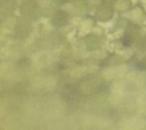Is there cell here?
Masks as SVG:
<instances>
[{"instance_id": "6da1fadb", "label": "cell", "mask_w": 146, "mask_h": 130, "mask_svg": "<svg viewBox=\"0 0 146 130\" xmlns=\"http://www.w3.org/2000/svg\"><path fill=\"white\" fill-rule=\"evenodd\" d=\"M114 14H115V9L113 6V2H108L105 0L99 6H97L95 10V17L99 23L110 22L114 17Z\"/></svg>"}, {"instance_id": "7a4b0ae2", "label": "cell", "mask_w": 146, "mask_h": 130, "mask_svg": "<svg viewBox=\"0 0 146 130\" xmlns=\"http://www.w3.org/2000/svg\"><path fill=\"white\" fill-rule=\"evenodd\" d=\"M139 29H140V25L133 23L132 21L129 23V25L125 27L123 34H122V38H121V41H122V44L125 46V47H131L136 43L137 39L139 38L140 35V32H139Z\"/></svg>"}, {"instance_id": "3957f363", "label": "cell", "mask_w": 146, "mask_h": 130, "mask_svg": "<svg viewBox=\"0 0 146 130\" xmlns=\"http://www.w3.org/2000/svg\"><path fill=\"white\" fill-rule=\"evenodd\" d=\"M97 24V19H96V17H95V15L94 16H91V15H86L83 18H82V21H81V23H80V25H79V31L81 32V33H83V34H89V33H91V31H92V29L95 27V25Z\"/></svg>"}, {"instance_id": "277c9868", "label": "cell", "mask_w": 146, "mask_h": 130, "mask_svg": "<svg viewBox=\"0 0 146 130\" xmlns=\"http://www.w3.org/2000/svg\"><path fill=\"white\" fill-rule=\"evenodd\" d=\"M131 21L138 25H143L146 22V10L140 5H135L131 9Z\"/></svg>"}, {"instance_id": "5b68a950", "label": "cell", "mask_w": 146, "mask_h": 130, "mask_svg": "<svg viewBox=\"0 0 146 130\" xmlns=\"http://www.w3.org/2000/svg\"><path fill=\"white\" fill-rule=\"evenodd\" d=\"M86 47L88 50L92 51V50H96L98 48H100L102 46V41H103V36H98V35H95L92 33H89L86 35Z\"/></svg>"}, {"instance_id": "8992f818", "label": "cell", "mask_w": 146, "mask_h": 130, "mask_svg": "<svg viewBox=\"0 0 146 130\" xmlns=\"http://www.w3.org/2000/svg\"><path fill=\"white\" fill-rule=\"evenodd\" d=\"M115 13L117 14H124L128 11H131L132 7L135 6L132 0H114L113 2Z\"/></svg>"}, {"instance_id": "52a82bcc", "label": "cell", "mask_w": 146, "mask_h": 130, "mask_svg": "<svg viewBox=\"0 0 146 130\" xmlns=\"http://www.w3.org/2000/svg\"><path fill=\"white\" fill-rule=\"evenodd\" d=\"M68 22V15L63 11V10H58L57 13L54 14V17H52V24L55 26H64L66 25Z\"/></svg>"}, {"instance_id": "ba28073f", "label": "cell", "mask_w": 146, "mask_h": 130, "mask_svg": "<svg viewBox=\"0 0 146 130\" xmlns=\"http://www.w3.org/2000/svg\"><path fill=\"white\" fill-rule=\"evenodd\" d=\"M135 46H136V48H137L139 51L146 52V36H145V35H139V38L137 39Z\"/></svg>"}, {"instance_id": "9c48e42d", "label": "cell", "mask_w": 146, "mask_h": 130, "mask_svg": "<svg viewBox=\"0 0 146 130\" xmlns=\"http://www.w3.org/2000/svg\"><path fill=\"white\" fill-rule=\"evenodd\" d=\"M137 67H138L140 71L146 72V54L143 55L141 57H139V58L137 59Z\"/></svg>"}, {"instance_id": "30bf717a", "label": "cell", "mask_w": 146, "mask_h": 130, "mask_svg": "<svg viewBox=\"0 0 146 130\" xmlns=\"http://www.w3.org/2000/svg\"><path fill=\"white\" fill-rule=\"evenodd\" d=\"M91 33H92V34H95V35H98V36H103V35H104V33H105V30H104V27H103V26H100L99 24H96V25H95V27L92 29Z\"/></svg>"}, {"instance_id": "8fae6325", "label": "cell", "mask_w": 146, "mask_h": 130, "mask_svg": "<svg viewBox=\"0 0 146 130\" xmlns=\"http://www.w3.org/2000/svg\"><path fill=\"white\" fill-rule=\"evenodd\" d=\"M88 1V5H89V7H97V6H99L104 0H87Z\"/></svg>"}, {"instance_id": "7c38bea8", "label": "cell", "mask_w": 146, "mask_h": 130, "mask_svg": "<svg viewBox=\"0 0 146 130\" xmlns=\"http://www.w3.org/2000/svg\"><path fill=\"white\" fill-rule=\"evenodd\" d=\"M139 32H140V35H145V36H146V24H143V25H140Z\"/></svg>"}, {"instance_id": "4fadbf2b", "label": "cell", "mask_w": 146, "mask_h": 130, "mask_svg": "<svg viewBox=\"0 0 146 130\" xmlns=\"http://www.w3.org/2000/svg\"><path fill=\"white\" fill-rule=\"evenodd\" d=\"M105 1H108V2H114V0H105Z\"/></svg>"}]
</instances>
